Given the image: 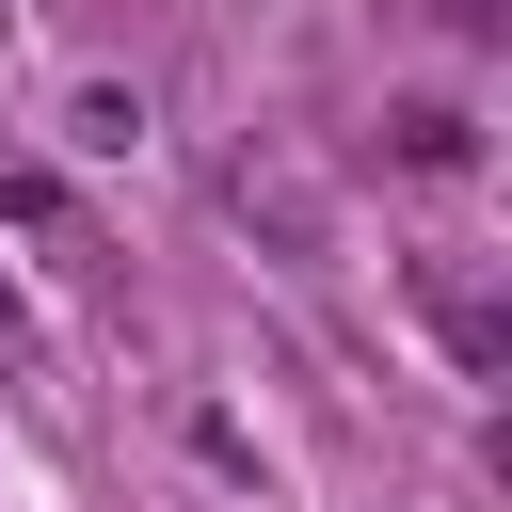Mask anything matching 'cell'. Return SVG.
Wrapping results in <instances>:
<instances>
[{
	"mask_svg": "<svg viewBox=\"0 0 512 512\" xmlns=\"http://www.w3.org/2000/svg\"><path fill=\"white\" fill-rule=\"evenodd\" d=\"M384 144H400L416 176H464V160H480V128H464L448 96H400V112H384Z\"/></svg>",
	"mask_w": 512,
	"mask_h": 512,
	"instance_id": "6da1fadb",
	"label": "cell"
},
{
	"mask_svg": "<svg viewBox=\"0 0 512 512\" xmlns=\"http://www.w3.org/2000/svg\"><path fill=\"white\" fill-rule=\"evenodd\" d=\"M416 304H432V336H448L464 368H496V352H512V320H496V304H480L464 272H416Z\"/></svg>",
	"mask_w": 512,
	"mask_h": 512,
	"instance_id": "7a4b0ae2",
	"label": "cell"
},
{
	"mask_svg": "<svg viewBox=\"0 0 512 512\" xmlns=\"http://www.w3.org/2000/svg\"><path fill=\"white\" fill-rule=\"evenodd\" d=\"M64 144H96V160L144 144V96H128V80H80V96H64Z\"/></svg>",
	"mask_w": 512,
	"mask_h": 512,
	"instance_id": "3957f363",
	"label": "cell"
}]
</instances>
